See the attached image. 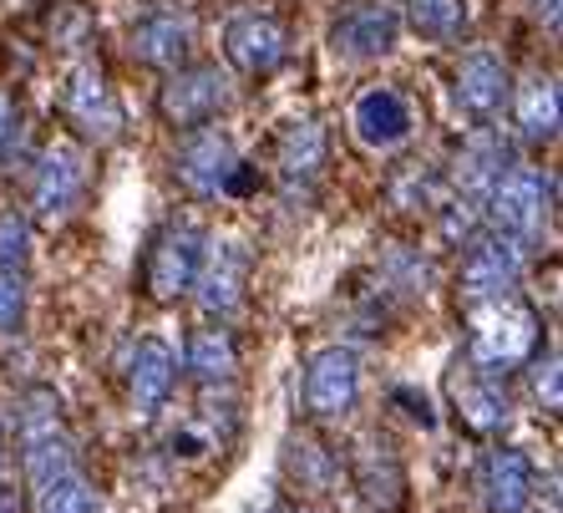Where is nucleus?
I'll use <instances>...</instances> for the list:
<instances>
[{
  "mask_svg": "<svg viewBox=\"0 0 563 513\" xmlns=\"http://www.w3.org/2000/svg\"><path fill=\"white\" fill-rule=\"evenodd\" d=\"M533 396L538 402H543V407L549 412H559L563 407V386H559V356H543V361H538V371H533Z\"/></svg>",
  "mask_w": 563,
  "mask_h": 513,
  "instance_id": "obj_30",
  "label": "nucleus"
},
{
  "mask_svg": "<svg viewBox=\"0 0 563 513\" xmlns=\"http://www.w3.org/2000/svg\"><path fill=\"white\" fill-rule=\"evenodd\" d=\"M396 31H401V21H396L391 6H361V11L341 15V26H335V52L351 56V62H376V56H386L396 46Z\"/></svg>",
  "mask_w": 563,
  "mask_h": 513,
  "instance_id": "obj_15",
  "label": "nucleus"
},
{
  "mask_svg": "<svg viewBox=\"0 0 563 513\" xmlns=\"http://www.w3.org/2000/svg\"><path fill=\"white\" fill-rule=\"evenodd\" d=\"M452 402H457V417L467 422L472 433H498L512 417V402L503 392V382L498 376H483V371L452 376Z\"/></svg>",
  "mask_w": 563,
  "mask_h": 513,
  "instance_id": "obj_17",
  "label": "nucleus"
},
{
  "mask_svg": "<svg viewBox=\"0 0 563 513\" xmlns=\"http://www.w3.org/2000/svg\"><path fill=\"white\" fill-rule=\"evenodd\" d=\"M198 260H203V234L194 225L163 229L153 254H147V295L153 301H184L188 290H194Z\"/></svg>",
  "mask_w": 563,
  "mask_h": 513,
  "instance_id": "obj_6",
  "label": "nucleus"
},
{
  "mask_svg": "<svg viewBox=\"0 0 563 513\" xmlns=\"http://www.w3.org/2000/svg\"><path fill=\"white\" fill-rule=\"evenodd\" d=\"M396 402H407V412L421 422V427H432V412H427V396H417L411 386H396Z\"/></svg>",
  "mask_w": 563,
  "mask_h": 513,
  "instance_id": "obj_31",
  "label": "nucleus"
},
{
  "mask_svg": "<svg viewBox=\"0 0 563 513\" xmlns=\"http://www.w3.org/2000/svg\"><path fill=\"white\" fill-rule=\"evenodd\" d=\"M518 128H523L528 143H553L559 138V81L553 77L523 81V92H518Z\"/></svg>",
  "mask_w": 563,
  "mask_h": 513,
  "instance_id": "obj_23",
  "label": "nucleus"
},
{
  "mask_svg": "<svg viewBox=\"0 0 563 513\" xmlns=\"http://www.w3.org/2000/svg\"><path fill=\"white\" fill-rule=\"evenodd\" d=\"M62 402L52 392H36L31 407L21 412V448H26V478L31 483H52V478L71 473L77 468V452H71V437L62 433Z\"/></svg>",
  "mask_w": 563,
  "mask_h": 513,
  "instance_id": "obj_3",
  "label": "nucleus"
},
{
  "mask_svg": "<svg viewBox=\"0 0 563 513\" xmlns=\"http://www.w3.org/2000/svg\"><path fill=\"white\" fill-rule=\"evenodd\" d=\"M0 462H5V443H0Z\"/></svg>",
  "mask_w": 563,
  "mask_h": 513,
  "instance_id": "obj_36",
  "label": "nucleus"
},
{
  "mask_svg": "<svg viewBox=\"0 0 563 513\" xmlns=\"http://www.w3.org/2000/svg\"><path fill=\"white\" fill-rule=\"evenodd\" d=\"M234 367H239V346L229 330L223 326L194 330V341H188V371H194L198 382H229Z\"/></svg>",
  "mask_w": 563,
  "mask_h": 513,
  "instance_id": "obj_24",
  "label": "nucleus"
},
{
  "mask_svg": "<svg viewBox=\"0 0 563 513\" xmlns=\"http://www.w3.org/2000/svg\"><path fill=\"white\" fill-rule=\"evenodd\" d=\"M351 122H355V138L366 148H396L411 132V107L391 87H371V92L355 97Z\"/></svg>",
  "mask_w": 563,
  "mask_h": 513,
  "instance_id": "obj_16",
  "label": "nucleus"
},
{
  "mask_svg": "<svg viewBox=\"0 0 563 513\" xmlns=\"http://www.w3.org/2000/svg\"><path fill=\"white\" fill-rule=\"evenodd\" d=\"M351 473L371 509H380V513L401 509V499H407V468H401V458H396V448L386 437H366V443L355 448Z\"/></svg>",
  "mask_w": 563,
  "mask_h": 513,
  "instance_id": "obj_12",
  "label": "nucleus"
},
{
  "mask_svg": "<svg viewBox=\"0 0 563 513\" xmlns=\"http://www.w3.org/2000/svg\"><path fill=\"white\" fill-rule=\"evenodd\" d=\"M320 163H325V128L314 118L295 122L285 132V143H279V178L285 184H310L320 173Z\"/></svg>",
  "mask_w": 563,
  "mask_h": 513,
  "instance_id": "obj_21",
  "label": "nucleus"
},
{
  "mask_svg": "<svg viewBox=\"0 0 563 513\" xmlns=\"http://www.w3.org/2000/svg\"><path fill=\"white\" fill-rule=\"evenodd\" d=\"M244 275H250V254L239 239H213L203 260H198V305L209 316H234L239 301H244Z\"/></svg>",
  "mask_w": 563,
  "mask_h": 513,
  "instance_id": "obj_9",
  "label": "nucleus"
},
{
  "mask_svg": "<svg viewBox=\"0 0 563 513\" xmlns=\"http://www.w3.org/2000/svg\"><path fill=\"white\" fill-rule=\"evenodd\" d=\"M26 316V275L0 270V330H15Z\"/></svg>",
  "mask_w": 563,
  "mask_h": 513,
  "instance_id": "obj_29",
  "label": "nucleus"
},
{
  "mask_svg": "<svg viewBox=\"0 0 563 513\" xmlns=\"http://www.w3.org/2000/svg\"><path fill=\"white\" fill-rule=\"evenodd\" d=\"M229 107V77L219 66H188V72H173L157 92V112L173 122V128H203L209 118H219Z\"/></svg>",
  "mask_w": 563,
  "mask_h": 513,
  "instance_id": "obj_4",
  "label": "nucleus"
},
{
  "mask_svg": "<svg viewBox=\"0 0 563 513\" xmlns=\"http://www.w3.org/2000/svg\"><path fill=\"white\" fill-rule=\"evenodd\" d=\"M0 513H21V503H15L11 493H0Z\"/></svg>",
  "mask_w": 563,
  "mask_h": 513,
  "instance_id": "obj_34",
  "label": "nucleus"
},
{
  "mask_svg": "<svg viewBox=\"0 0 563 513\" xmlns=\"http://www.w3.org/2000/svg\"><path fill=\"white\" fill-rule=\"evenodd\" d=\"M77 198H81V159L71 148H52L36 168V188H31L36 219H62V214H71Z\"/></svg>",
  "mask_w": 563,
  "mask_h": 513,
  "instance_id": "obj_19",
  "label": "nucleus"
},
{
  "mask_svg": "<svg viewBox=\"0 0 563 513\" xmlns=\"http://www.w3.org/2000/svg\"><path fill=\"white\" fill-rule=\"evenodd\" d=\"M285 468H289V478H295L305 493H335V483H341L335 458H330L320 443H310V437H295V443H289Z\"/></svg>",
  "mask_w": 563,
  "mask_h": 513,
  "instance_id": "obj_25",
  "label": "nucleus"
},
{
  "mask_svg": "<svg viewBox=\"0 0 563 513\" xmlns=\"http://www.w3.org/2000/svg\"><path fill=\"white\" fill-rule=\"evenodd\" d=\"M407 21L427 41H457L467 31V0H407Z\"/></svg>",
  "mask_w": 563,
  "mask_h": 513,
  "instance_id": "obj_26",
  "label": "nucleus"
},
{
  "mask_svg": "<svg viewBox=\"0 0 563 513\" xmlns=\"http://www.w3.org/2000/svg\"><path fill=\"white\" fill-rule=\"evenodd\" d=\"M523 275V244L508 234H483L472 239L467 260H462V295L467 301H498V295H512Z\"/></svg>",
  "mask_w": 563,
  "mask_h": 513,
  "instance_id": "obj_7",
  "label": "nucleus"
},
{
  "mask_svg": "<svg viewBox=\"0 0 563 513\" xmlns=\"http://www.w3.org/2000/svg\"><path fill=\"white\" fill-rule=\"evenodd\" d=\"M11 132H15V102L0 92V153L11 148Z\"/></svg>",
  "mask_w": 563,
  "mask_h": 513,
  "instance_id": "obj_32",
  "label": "nucleus"
},
{
  "mask_svg": "<svg viewBox=\"0 0 563 513\" xmlns=\"http://www.w3.org/2000/svg\"><path fill=\"white\" fill-rule=\"evenodd\" d=\"M457 102L472 118H493L503 102H508V72L493 52H472L457 66Z\"/></svg>",
  "mask_w": 563,
  "mask_h": 513,
  "instance_id": "obj_20",
  "label": "nucleus"
},
{
  "mask_svg": "<svg viewBox=\"0 0 563 513\" xmlns=\"http://www.w3.org/2000/svg\"><path fill=\"white\" fill-rule=\"evenodd\" d=\"M173 168H178V178H184V184L194 188L198 198H213V194H223L229 173L239 168V153H234V143H229V132L194 128L184 143H178V159H173Z\"/></svg>",
  "mask_w": 563,
  "mask_h": 513,
  "instance_id": "obj_10",
  "label": "nucleus"
},
{
  "mask_svg": "<svg viewBox=\"0 0 563 513\" xmlns=\"http://www.w3.org/2000/svg\"><path fill=\"white\" fill-rule=\"evenodd\" d=\"M549 198H553V184L543 178V173L533 168H508L493 184V194L483 198L487 214H493V225H498V234L518 239V244H528V239L543 234V219H549Z\"/></svg>",
  "mask_w": 563,
  "mask_h": 513,
  "instance_id": "obj_2",
  "label": "nucleus"
},
{
  "mask_svg": "<svg viewBox=\"0 0 563 513\" xmlns=\"http://www.w3.org/2000/svg\"><path fill=\"white\" fill-rule=\"evenodd\" d=\"M223 52L229 62L244 72V77H269L279 62H285V26H279L275 15H234L229 31H223Z\"/></svg>",
  "mask_w": 563,
  "mask_h": 513,
  "instance_id": "obj_11",
  "label": "nucleus"
},
{
  "mask_svg": "<svg viewBox=\"0 0 563 513\" xmlns=\"http://www.w3.org/2000/svg\"><path fill=\"white\" fill-rule=\"evenodd\" d=\"M26 260H31V225L21 214H0V270L26 275Z\"/></svg>",
  "mask_w": 563,
  "mask_h": 513,
  "instance_id": "obj_28",
  "label": "nucleus"
},
{
  "mask_svg": "<svg viewBox=\"0 0 563 513\" xmlns=\"http://www.w3.org/2000/svg\"><path fill=\"white\" fill-rule=\"evenodd\" d=\"M173 376H178V361H173L168 341H157V336L137 341V351H132V371H128L137 417H157V412H163V402H168V392H173Z\"/></svg>",
  "mask_w": 563,
  "mask_h": 513,
  "instance_id": "obj_14",
  "label": "nucleus"
},
{
  "mask_svg": "<svg viewBox=\"0 0 563 513\" xmlns=\"http://www.w3.org/2000/svg\"><path fill=\"white\" fill-rule=\"evenodd\" d=\"M269 513H310V509H269Z\"/></svg>",
  "mask_w": 563,
  "mask_h": 513,
  "instance_id": "obj_35",
  "label": "nucleus"
},
{
  "mask_svg": "<svg viewBox=\"0 0 563 513\" xmlns=\"http://www.w3.org/2000/svg\"><path fill=\"white\" fill-rule=\"evenodd\" d=\"M66 118L77 122L87 143H112L122 132V107L112 97V81L102 77V66H77L66 81Z\"/></svg>",
  "mask_w": 563,
  "mask_h": 513,
  "instance_id": "obj_8",
  "label": "nucleus"
},
{
  "mask_svg": "<svg viewBox=\"0 0 563 513\" xmlns=\"http://www.w3.org/2000/svg\"><path fill=\"white\" fill-rule=\"evenodd\" d=\"M194 46V15L184 11H157L132 26V56L147 66H178Z\"/></svg>",
  "mask_w": 563,
  "mask_h": 513,
  "instance_id": "obj_18",
  "label": "nucleus"
},
{
  "mask_svg": "<svg viewBox=\"0 0 563 513\" xmlns=\"http://www.w3.org/2000/svg\"><path fill=\"white\" fill-rule=\"evenodd\" d=\"M361 402V361L345 346H325L305 371V412L320 422H341Z\"/></svg>",
  "mask_w": 563,
  "mask_h": 513,
  "instance_id": "obj_5",
  "label": "nucleus"
},
{
  "mask_svg": "<svg viewBox=\"0 0 563 513\" xmlns=\"http://www.w3.org/2000/svg\"><path fill=\"white\" fill-rule=\"evenodd\" d=\"M512 168V153L498 143V138H477V143L462 148L457 159V184L467 198H487L493 194V184H498L503 173Z\"/></svg>",
  "mask_w": 563,
  "mask_h": 513,
  "instance_id": "obj_22",
  "label": "nucleus"
},
{
  "mask_svg": "<svg viewBox=\"0 0 563 513\" xmlns=\"http://www.w3.org/2000/svg\"><path fill=\"white\" fill-rule=\"evenodd\" d=\"M528 11H533L538 21H549V26H559V0H528Z\"/></svg>",
  "mask_w": 563,
  "mask_h": 513,
  "instance_id": "obj_33",
  "label": "nucleus"
},
{
  "mask_svg": "<svg viewBox=\"0 0 563 513\" xmlns=\"http://www.w3.org/2000/svg\"><path fill=\"white\" fill-rule=\"evenodd\" d=\"M538 351V316L533 305L518 295H498V301H472V341L467 361L483 376H508L512 367H523Z\"/></svg>",
  "mask_w": 563,
  "mask_h": 513,
  "instance_id": "obj_1",
  "label": "nucleus"
},
{
  "mask_svg": "<svg viewBox=\"0 0 563 513\" xmlns=\"http://www.w3.org/2000/svg\"><path fill=\"white\" fill-rule=\"evenodd\" d=\"M487 513H523L533 499V462L518 448H493L483 458V473H477Z\"/></svg>",
  "mask_w": 563,
  "mask_h": 513,
  "instance_id": "obj_13",
  "label": "nucleus"
},
{
  "mask_svg": "<svg viewBox=\"0 0 563 513\" xmlns=\"http://www.w3.org/2000/svg\"><path fill=\"white\" fill-rule=\"evenodd\" d=\"M36 513H97V488L71 468V473L41 483V499H36Z\"/></svg>",
  "mask_w": 563,
  "mask_h": 513,
  "instance_id": "obj_27",
  "label": "nucleus"
}]
</instances>
